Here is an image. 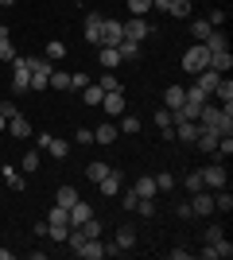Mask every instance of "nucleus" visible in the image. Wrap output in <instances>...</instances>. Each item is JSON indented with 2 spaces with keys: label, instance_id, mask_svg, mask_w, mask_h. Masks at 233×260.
Masks as SVG:
<instances>
[{
  "label": "nucleus",
  "instance_id": "1",
  "mask_svg": "<svg viewBox=\"0 0 233 260\" xmlns=\"http://www.w3.org/2000/svg\"><path fill=\"white\" fill-rule=\"evenodd\" d=\"M198 120L206 124V128H214L218 136H229V132H233V105H225V109L202 105V109H198Z\"/></svg>",
  "mask_w": 233,
  "mask_h": 260
},
{
  "label": "nucleus",
  "instance_id": "2",
  "mask_svg": "<svg viewBox=\"0 0 233 260\" xmlns=\"http://www.w3.org/2000/svg\"><path fill=\"white\" fill-rule=\"evenodd\" d=\"M31 54H16L12 58V89L16 93H31Z\"/></svg>",
  "mask_w": 233,
  "mask_h": 260
},
{
  "label": "nucleus",
  "instance_id": "3",
  "mask_svg": "<svg viewBox=\"0 0 233 260\" xmlns=\"http://www.w3.org/2000/svg\"><path fill=\"white\" fill-rule=\"evenodd\" d=\"M179 66H183V70H187L190 78H194V74H202V70L210 66V51H206V43H194L187 54H183V62H179Z\"/></svg>",
  "mask_w": 233,
  "mask_h": 260
},
{
  "label": "nucleus",
  "instance_id": "4",
  "mask_svg": "<svg viewBox=\"0 0 233 260\" xmlns=\"http://www.w3.org/2000/svg\"><path fill=\"white\" fill-rule=\"evenodd\" d=\"M51 70H55V62H47V58H35L31 62V93H43L51 86Z\"/></svg>",
  "mask_w": 233,
  "mask_h": 260
},
{
  "label": "nucleus",
  "instance_id": "5",
  "mask_svg": "<svg viewBox=\"0 0 233 260\" xmlns=\"http://www.w3.org/2000/svg\"><path fill=\"white\" fill-rule=\"evenodd\" d=\"M113 252H117V249H109L101 237H86V245L78 249V256H82V260H101V256H113Z\"/></svg>",
  "mask_w": 233,
  "mask_h": 260
},
{
  "label": "nucleus",
  "instance_id": "6",
  "mask_svg": "<svg viewBox=\"0 0 233 260\" xmlns=\"http://www.w3.org/2000/svg\"><path fill=\"white\" fill-rule=\"evenodd\" d=\"M124 27V39H132V43H144L148 35H152V23L144 20V16H132L128 23H121Z\"/></svg>",
  "mask_w": 233,
  "mask_h": 260
},
{
  "label": "nucleus",
  "instance_id": "7",
  "mask_svg": "<svg viewBox=\"0 0 233 260\" xmlns=\"http://www.w3.org/2000/svg\"><path fill=\"white\" fill-rule=\"evenodd\" d=\"M202 186H206V190H222L225 186V167L222 163H210V167H202Z\"/></svg>",
  "mask_w": 233,
  "mask_h": 260
},
{
  "label": "nucleus",
  "instance_id": "8",
  "mask_svg": "<svg viewBox=\"0 0 233 260\" xmlns=\"http://www.w3.org/2000/svg\"><path fill=\"white\" fill-rule=\"evenodd\" d=\"M124 39V27L117 20H101V39H97V47H117Z\"/></svg>",
  "mask_w": 233,
  "mask_h": 260
},
{
  "label": "nucleus",
  "instance_id": "9",
  "mask_svg": "<svg viewBox=\"0 0 233 260\" xmlns=\"http://www.w3.org/2000/svg\"><path fill=\"white\" fill-rule=\"evenodd\" d=\"M190 210H194L198 217H210V214H214V194H210V190H194V202H190Z\"/></svg>",
  "mask_w": 233,
  "mask_h": 260
},
{
  "label": "nucleus",
  "instance_id": "10",
  "mask_svg": "<svg viewBox=\"0 0 233 260\" xmlns=\"http://www.w3.org/2000/svg\"><path fill=\"white\" fill-rule=\"evenodd\" d=\"M202 256H206V260H229L233 256V245H229V241H214V245H206V249H202Z\"/></svg>",
  "mask_w": 233,
  "mask_h": 260
},
{
  "label": "nucleus",
  "instance_id": "11",
  "mask_svg": "<svg viewBox=\"0 0 233 260\" xmlns=\"http://www.w3.org/2000/svg\"><path fill=\"white\" fill-rule=\"evenodd\" d=\"M82 31H86V43L97 47V39H101V16H97V12H86V23H82Z\"/></svg>",
  "mask_w": 233,
  "mask_h": 260
},
{
  "label": "nucleus",
  "instance_id": "12",
  "mask_svg": "<svg viewBox=\"0 0 233 260\" xmlns=\"http://www.w3.org/2000/svg\"><path fill=\"white\" fill-rule=\"evenodd\" d=\"M101 109H105L109 117H121V113H124V93H121V89L105 93V98H101Z\"/></svg>",
  "mask_w": 233,
  "mask_h": 260
},
{
  "label": "nucleus",
  "instance_id": "13",
  "mask_svg": "<svg viewBox=\"0 0 233 260\" xmlns=\"http://www.w3.org/2000/svg\"><path fill=\"white\" fill-rule=\"evenodd\" d=\"M8 132L16 136V140H27V136H31V120L23 117V113H16V117L8 120Z\"/></svg>",
  "mask_w": 233,
  "mask_h": 260
},
{
  "label": "nucleus",
  "instance_id": "14",
  "mask_svg": "<svg viewBox=\"0 0 233 260\" xmlns=\"http://www.w3.org/2000/svg\"><path fill=\"white\" fill-rule=\"evenodd\" d=\"M194 136H198V120H179L175 124V140L179 144H194Z\"/></svg>",
  "mask_w": 233,
  "mask_h": 260
},
{
  "label": "nucleus",
  "instance_id": "15",
  "mask_svg": "<svg viewBox=\"0 0 233 260\" xmlns=\"http://www.w3.org/2000/svg\"><path fill=\"white\" fill-rule=\"evenodd\" d=\"M121 186H124V179H121V171H109V175H105V179H101V183H97V190H101V194H121Z\"/></svg>",
  "mask_w": 233,
  "mask_h": 260
},
{
  "label": "nucleus",
  "instance_id": "16",
  "mask_svg": "<svg viewBox=\"0 0 233 260\" xmlns=\"http://www.w3.org/2000/svg\"><path fill=\"white\" fill-rule=\"evenodd\" d=\"M89 217H93V206H89V202H82V198H78L74 206H70V225H86Z\"/></svg>",
  "mask_w": 233,
  "mask_h": 260
},
{
  "label": "nucleus",
  "instance_id": "17",
  "mask_svg": "<svg viewBox=\"0 0 233 260\" xmlns=\"http://www.w3.org/2000/svg\"><path fill=\"white\" fill-rule=\"evenodd\" d=\"M218 82H222V74H218V70H210V66H206L202 74H194V86L206 89V93H214V86H218Z\"/></svg>",
  "mask_w": 233,
  "mask_h": 260
},
{
  "label": "nucleus",
  "instance_id": "18",
  "mask_svg": "<svg viewBox=\"0 0 233 260\" xmlns=\"http://www.w3.org/2000/svg\"><path fill=\"white\" fill-rule=\"evenodd\" d=\"M0 175H4V183H8L12 190H23V186H27V183H23V171H20V167H12V163H4Z\"/></svg>",
  "mask_w": 233,
  "mask_h": 260
},
{
  "label": "nucleus",
  "instance_id": "19",
  "mask_svg": "<svg viewBox=\"0 0 233 260\" xmlns=\"http://www.w3.org/2000/svg\"><path fill=\"white\" fill-rule=\"evenodd\" d=\"M132 245H136V233H132V225H121V229H117V245H113V249H117V252H128Z\"/></svg>",
  "mask_w": 233,
  "mask_h": 260
},
{
  "label": "nucleus",
  "instance_id": "20",
  "mask_svg": "<svg viewBox=\"0 0 233 260\" xmlns=\"http://www.w3.org/2000/svg\"><path fill=\"white\" fill-rule=\"evenodd\" d=\"M117 54H121V62H136V58H140V43L121 39V43H117Z\"/></svg>",
  "mask_w": 233,
  "mask_h": 260
},
{
  "label": "nucleus",
  "instance_id": "21",
  "mask_svg": "<svg viewBox=\"0 0 233 260\" xmlns=\"http://www.w3.org/2000/svg\"><path fill=\"white\" fill-rule=\"evenodd\" d=\"M183 98H187V89H183V86H167L163 89V109H179Z\"/></svg>",
  "mask_w": 233,
  "mask_h": 260
},
{
  "label": "nucleus",
  "instance_id": "22",
  "mask_svg": "<svg viewBox=\"0 0 233 260\" xmlns=\"http://www.w3.org/2000/svg\"><path fill=\"white\" fill-rule=\"evenodd\" d=\"M97 62L105 66V70H117V66H121V54H117V47H97Z\"/></svg>",
  "mask_w": 233,
  "mask_h": 260
},
{
  "label": "nucleus",
  "instance_id": "23",
  "mask_svg": "<svg viewBox=\"0 0 233 260\" xmlns=\"http://www.w3.org/2000/svg\"><path fill=\"white\" fill-rule=\"evenodd\" d=\"M132 190H136L140 198H155V194H159V190H155V179H152V175H140Z\"/></svg>",
  "mask_w": 233,
  "mask_h": 260
},
{
  "label": "nucleus",
  "instance_id": "24",
  "mask_svg": "<svg viewBox=\"0 0 233 260\" xmlns=\"http://www.w3.org/2000/svg\"><path fill=\"white\" fill-rule=\"evenodd\" d=\"M229 66H233V54H229V51L210 54V70H218V74H229Z\"/></svg>",
  "mask_w": 233,
  "mask_h": 260
},
{
  "label": "nucleus",
  "instance_id": "25",
  "mask_svg": "<svg viewBox=\"0 0 233 260\" xmlns=\"http://www.w3.org/2000/svg\"><path fill=\"white\" fill-rule=\"evenodd\" d=\"M206 51H210V54L229 51V39H225V31H210V35H206Z\"/></svg>",
  "mask_w": 233,
  "mask_h": 260
},
{
  "label": "nucleus",
  "instance_id": "26",
  "mask_svg": "<svg viewBox=\"0 0 233 260\" xmlns=\"http://www.w3.org/2000/svg\"><path fill=\"white\" fill-rule=\"evenodd\" d=\"M190 12H194L190 0H171V4H167V16H175V20H187Z\"/></svg>",
  "mask_w": 233,
  "mask_h": 260
},
{
  "label": "nucleus",
  "instance_id": "27",
  "mask_svg": "<svg viewBox=\"0 0 233 260\" xmlns=\"http://www.w3.org/2000/svg\"><path fill=\"white\" fill-rule=\"evenodd\" d=\"M43 58H47V62H62V58H66V43L51 39V43H47V51H43Z\"/></svg>",
  "mask_w": 233,
  "mask_h": 260
},
{
  "label": "nucleus",
  "instance_id": "28",
  "mask_svg": "<svg viewBox=\"0 0 233 260\" xmlns=\"http://www.w3.org/2000/svg\"><path fill=\"white\" fill-rule=\"evenodd\" d=\"M47 225H70V210L66 206H51L47 210Z\"/></svg>",
  "mask_w": 233,
  "mask_h": 260
},
{
  "label": "nucleus",
  "instance_id": "29",
  "mask_svg": "<svg viewBox=\"0 0 233 260\" xmlns=\"http://www.w3.org/2000/svg\"><path fill=\"white\" fill-rule=\"evenodd\" d=\"M117 136H121L117 124H97V128H93V140H97V144H113Z\"/></svg>",
  "mask_w": 233,
  "mask_h": 260
},
{
  "label": "nucleus",
  "instance_id": "30",
  "mask_svg": "<svg viewBox=\"0 0 233 260\" xmlns=\"http://www.w3.org/2000/svg\"><path fill=\"white\" fill-rule=\"evenodd\" d=\"M78 198H82V194H78V190H74V186H58V194H55V206H74V202H78Z\"/></svg>",
  "mask_w": 233,
  "mask_h": 260
},
{
  "label": "nucleus",
  "instance_id": "31",
  "mask_svg": "<svg viewBox=\"0 0 233 260\" xmlns=\"http://www.w3.org/2000/svg\"><path fill=\"white\" fill-rule=\"evenodd\" d=\"M117 132H124V136H136V132H140V120L128 117V113H121V117H117Z\"/></svg>",
  "mask_w": 233,
  "mask_h": 260
},
{
  "label": "nucleus",
  "instance_id": "32",
  "mask_svg": "<svg viewBox=\"0 0 233 260\" xmlns=\"http://www.w3.org/2000/svg\"><path fill=\"white\" fill-rule=\"evenodd\" d=\"M43 152H51V155H55V159H66L70 144H66V140H58V136H51V140H47V148H43Z\"/></svg>",
  "mask_w": 233,
  "mask_h": 260
},
{
  "label": "nucleus",
  "instance_id": "33",
  "mask_svg": "<svg viewBox=\"0 0 233 260\" xmlns=\"http://www.w3.org/2000/svg\"><path fill=\"white\" fill-rule=\"evenodd\" d=\"M101 98H105V89H101L97 82H89V86L82 89V101H86V105H101Z\"/></svg>",
  "mask_w": 233,
  "mask_h": 260
},
{
  "label": "nucleus",
  "instance_id": "34",
  "mask_svg": "<svg viewBox=\"0 0 233 260\" xmlns=\"http://www.w3.org/2000/svg\"><path fill=\"white\" fill-rule=\"evenodd\" d=\"M214 93L225 101V105H233V82H229V74H222V82L214 86Z\"/></svg>",
  "mask_w": 233,
  "mask_h": 260
},
{
  "label": "nucleus",
  "instance_id": "35",
  "mask_svg": "<svg viewBox=\"0 0 233 260\" xmlns=\"http://www.w3.org/2000/svg\"><path fill=\"white\" fill-rule=\"evenodd\" d=\"M109 171H113L109 163H89V167H86V179H89V183H101Z\"/></svg>",
  "mask_w": 233,
  "mask_h": 260
},
{
  "label": "nucleus",
  "instance_id": "36",
  "mask_svg": "<svg viewBox=\"0 0 233 260\" xmlns=\"http://www.w3.org/2000/svg\"><path fill=\"white\" fill-rule=\"evenodd\" d=\"M214 210H222V214H229V210H233V194L225 190V186L218 190V194H214Z\"/></svg>",
  "mask_w": 233,
  "mask_h": 260
},
{
  "label": "nucleus",
  "instance_id": "37",
  "mask_svg": "<svg viewBox=\"0 0 233 260\" xmlns=\"http://www.w3.org/2000/svg\"><path fill=\"white\" fill-rule=\"evenodd\" d=\"M97 86L105 89V93H113V89H121V82H117V74H113V70H105V74L97 78Z\"/></svg>",
  "mask_w": 233,
  "mask_h": 260
},
{
  "label": "nucleus",
  "instance_id": "38",
  "mask_svg": "<svg viewBox=\"0 0 233 260\" xmlns=\"http://www.w3.org/2000/svg\"><path fill=\"white\" fill-rule=\"evenodd\" d=\"M20 171H23V175L39 171V152H27V155H23V159H20Z\"/></svg>",
  "mask_w": 233,
  "mask_h": 260
},
{
  "label": "nucleus",
  "instance_id": "39",
  "mask_svg": "<svg viewBox=\"0 0 233 260\" xmlns=\"http://www.w3.org/2000/svg\"><path fill=\"white\" fill-rule=\"evenodd\" d=\"M47 89H70V74H62V70H51V86Z\"/></svg>",
  "mask_w": 233,
  "mask_h": 260
},
{
  "label": "nucleus",
  "instance_id": "40",
  "mask_svg": "<svg viewBox=\"0 0 233 260\" xmlns=\"http://www.w3.org/2000/svg\"><path fill=\"white\" fill-rule=\"evenodd\" d=\"M190 31H194V43H206V35H210L214 27H210L206 20H194V27H190Z\"/></svg>",
  "mask_w": 233,
  "mask_h": 260
},
{
  "label": "nucleus",
  "instance_id": "41",
  "mask_svg": "<svg viewBox=\"0 0 233 260\" xmlns=\"http://www.w3.org/2000/svg\"><path fill=\"white\" fill-rule=\"evenodd\" d=\"M155 179V190H171V186H175V175L171 171H159V175H152Z\"/></svg>",
  "mask_w": 233,
  "mask_h": 260
},
{
  "label": "nucleus",
  "instance_id": "42",
  "mask_svg": "<svg viewBox=\"0 0 233 260\" xmlns=\"http://www.w3.org/2000/svg\"><path fill=\"white\" fill-rule=\"evenodd\" d=\"M155 124H159V132H163V128H175V120H171V109H155Z\"/></svg>",
  "mask_w": 233,
  "mask_h": 260
},
{
  "label": "nucleus",
  "instance_id": "43",
  "mask_svg": "<svg viewBox=\"0 0 233 260\" xmlns=\"http://www.w3.org/2000/svg\"><path fill=\"white\" fill-rule=\"evenodd\" d=\"M0 58H4V62H12V58H16V47H12L8 35H0Z\"/></svg>",
  "mask_w": 233,
  "mask_h": 260
},
{
  "label": "nucleus",
  "instance_id": "44",
  "mask_svg": "<svg viewBox=\"0 0 233 260\" xmlns=\"http://www.w3.org/2000/svg\"><path fill=\"white\" fill-rule=\"evenodd\" d=\"M183 186H187L190 194H194V190H206V186H202V175H198V171H190L187 179H183Z\"/></svg>",
  "mask_w": 233,
  "mask_h": 260
},
{
  "label": "nucleus",
  "instance_id": "45",
  "mask_svg": "<svg viewBox=\"0 0 233 260\" xmlns=\"http://www.w3.org/2000/svg\"><path fill=\"white\" fill-rule=\"evenodd\" d=\"M225 233H222V225H218V221H214V225H206V233H202V241H206V245H214V241H222Z\"/></svg>",
  "mask_w": 233,
  "mask_h": 260
},
{
  "label": "nucleus",
  "instance_id": "46",
  "mask_svg": "<svg viewBox=\"0 0 233 260\" xmlns=\"http://www.w3.org/2000/svg\"><path fill=\"white\" fill-rule=\"evenodd\" d=\"M136 214H140V217H152L155 214V198H140V202H136Z\"/></svg>",
  "mask_w": 233,
  "mask_h": 260
},
{
  "label": "nucleus",
  "instance_id": "47",
  "mask_svg": "<svg viewBox=\"0 0 233 260\" xmlns=\"http://www.w3.org/2000/svg\"><path fill=\"white\" fill-rule=\"evenodd\" d=\"M128 12H132V16H144V12H152V0H128Z\"/></svg>",
  "mask_w": 233,
  "mask_h": 260
},
{
  "label": "nucleus",
  "instance_id": "48",
  "mask_svg": "<svg viewBox=\"0 0 233 260\" xmlns=\"http://www.w3.org/2000/svg\"><path fill=\"white\" fill-rule=\"evenodd\" d=\"M86 86H89V74L74 70V74H70V89H86Z\"/></svg>",
  "mask_w": 233,
  "mask_h": 260
},
{
  "label": "nucleus",
  "instance_id": "49",
  "mask_svg": "<svg viewBox=\"0 0 233 260\" xmlns=\"http://www.w3.org/2000/svg\"><path fill=\"white\" fill-rule=\"evenodd\" d=\"M121 202H124V210L132 214V210H136V202H140V194H136V190H124V194H121Z\"/></svg>",
  "mask_w": 233,
  "mask_h": 260
},
{
  "label": "nucleus",
  "instance_id": "50",
  "mask_svg": "<svg viewBox=\"0 0 233 260\" xmlns=\"http://www.w3.org/2000/svg\"><path fill=\"white\" fill-rule=\"evenodd\" d=\"M74 140H78V144H93V128H78Z\"/></svg>",
  "mask_w": 233,
  "mask_h": 260
},
{
  "label": "nucleus",
  "instance_id": "51",
  "mask_svg": "<svg viewBox=\"0 0 233 260\" xmlns=\"http://www.w3.org/2000/svg\"><path fill=\"white\" fill-rule=\"evenodd\" d=\"M222 20H225V12H222V8H214L210 16H206V23H210V27H218V23H222Z\"/></svg>",
  "mask_w": 233,
  "mask_h": 260
},
{
  "label": "nucleus",
  "instance_id": "52",
  "mask_svg": "<svg viewBox=\"0 0 233 260\" xmlns=\"http://www.w3.org/2000/svg\"><path fill=\"white\" fill-rule=\"evenodd\" d=\"M0 113H4V117H8V120H12V117H16V113H20V109L12 105V101H0Z\"/></svg>",
  "mask_w": 233,
  "mask_h": 260
},
{
  "label": "nucleus",
  "instance_id": "53",
  "mask_svg": "<svg viewBox=\"0 0 233 260\" xmlns=\"http://www.w3.org/2000/svg\"><path fill=\"white\" fill-rule=\"evenodd\" d=\"M175 214H179V217H194V210H190V202H179Z\"/></svg>",
  "mask_w": 233,
  "mask_h": 260
},
{
  "label": "nucleus",
  "instance_id": "54",
  "mask_svg": "<svg viewBox=\"0 0 233 260\" xmlns=\"http://www.w3.org/2000/svg\"><path fill=\"white\" fill-rule=\"evenodd\" d=\"M0 260H12V252H8V249H4V245H0Z\"/></svg>",
  "mask_w": 233,
  "mask_h": 260
},
{
  "label": "nucleus",
  "instance_id": "55",
  "mask_svg": "<svg viewBox=\"0 0 233 260\" xmlns=\"http://www.w3.org/2000/svg\"><path fill=\"white\" fill-rule=\"evenodd\" d=\"M4 128H8V117H4V113H0V132H4Z\"/></svg>",
  "mask_w": 233,
  "mask_h": 260
},
{
  "label": "nucleus",
  "instance_id": "56",
  "mask_svg": "<svg viewBox=\"0 0 233 260\" xmlns=\"http://www.w3.org/2000/svg\"><path fill=\"white\" fill-rule=\"evenodd\" d=\"M12 4H16V0H0V8H12Z\"/></svg>",
  "mask_w": 233,
  "mask_h": 260
}]
</instances>
